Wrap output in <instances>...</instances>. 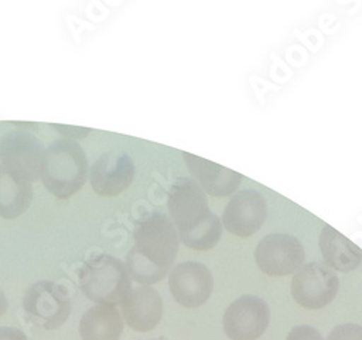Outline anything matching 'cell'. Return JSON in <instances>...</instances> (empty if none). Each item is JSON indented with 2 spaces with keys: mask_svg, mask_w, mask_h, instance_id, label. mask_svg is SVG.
<instances>
[{
  "mask_svg": "<svg viewBox=\"0 0 362 340\" xmlns=\"http://www.w3.org/2000/svg\"><path fill=\"white\" fill-rule=\"evenodd\" d=\"M78 281L87 298L105 305L120 304L132 288L127 265L106 254L87 259L78 271Z\"/></svg>",
  "mask_w": 362,
  "mask_h": 340,
  "instance_id": "4",
  "label": "cell"
},
{
  "mask_svg": "<svg viewBox=\"0 0 362 340\" xmlns=\"http://www.w3.org/2000/svg\"><path fill=\"white\" fill-rule=\"evenodd\" d=\"M339 291V278L334 269L319 262L301 266L293 276L291 295L308 310H320L335 300Z\"/></svg>",
  "mask_w": 362,
  "mask_h": 340,
  "instance_id": "6",
  "label": "cell"
},
{
  "mask_svg": "<svg viewBox=\"0 0 362 340\" xmlns=\"http://www.w3.org/2000/svg\"><path fill=\"white\" fill-rule=\"evenodd\" d=\"M319 246L330 269L351 272L362 264V250L335 228L325 225L320 230Z\"/></svg>",
  "mask_w": 362,
  "mask_h": 340,
  "instance_id": "15",
  "label": "cell"
},
{
  "mask_svg": "<svg viewBox=\"0 0 362 340\" xmlns=\"http://www.w3.org/2000/svg\"><path fill=\"white\" fill-rule=\"evenodd\" d=\"M287 340H325L317 329L309 324L296 326L290 330Z\"/></svg>",
  "mask_w": 362,
  "mask_h": 340,
  "instance_id": "19",
  "label": "cell"
},
{
  "mask_svg": "<svg viewBox=\"0 0 362 340\" xmlns=\"http://www.w3.org/2000/svg\"><path fill=\"white\" fill-rule=\"evenodd\" d=\"M306 259L301 242L287 233L267 235L257 246L255 262L268 276H286L297 272Z\"/></svg>",
  "mask_w": 362,
  "mask_h": 340,
  "instance_id": "8",
  "label": "cell"
},
{
  "mask_svg": "<svg viewBox=\"0 0 362 340\" xmlns=\"http://www.w3.org/2000/svg\"><path fill=\"white\" fill-rule=\"evenodd\" d=\"M0 340H28V337L16 327H0Z\"/></svg>",
  "mask_w": 362,
  "mask_h": 340,
  "instance_id": "21",
  "label": "cell"
},
{
  "mask_svg": "<svg viewBox=\"0 0 362 340\" xmlns=\"http://www.w3.org/2000/svg\"><path fill=\"white\" fill-rule=\"evenodd\" d=\"M151 340H167V339H163V337H160V339H151Z\"/></svg>",
  "mask_w": 362,
  "mask_h": 340,
  "instance_id": "23",
  "label": "cell"
},
{
  "mask_svg": "<svg viewBox=\"0 0 362 340\" xmlns=\"http://www.w3.org/2000/svg\"><path fill=\"white\" fill-rule=\"evenodd\" d=\"M168 211L180 240L194 251H209L222 238V223L209 209L207 196L189 177L178 178L168 192Z\"/></svg>",
  "mask_w": 362,
  "mask_h": 340,
  "instance_id": "2",
  "label": "cell"
},
{
  "mask_svg": "<svg viewBox=\"0 0 362 340\" xmlns=\"http://www.w3.org/2000/svg\"><path fill=\"white\" fill-rule=\"evenodd\" d=\"M173 298L186 308L203 305L214 291V276L209 268L196 261L175 265L168 275Z\"/></svg>",
  "mask_w": 362,
  "mask_h": 340,
  "instance_id": "10",
  "label": "cell"
},
{
  "mask_svg": "<svg viewBox=\"0 0 362 340\" xmlns=\"http://www.w3.org/2000/svg\"><path fill=\"white\" fill-rule=\"evenodd\" d=\"M135 177V164L128 153L109 151L95 161L90 171L92 189L103 197H115L124 193Z\"/></svg>",
  "mask_w": 362,
  "mask_h": 340,
  "instance_id": "12",
  "label": "cell"
},
{
  "mask_svg": "<svg viewBox=\"0 0 362 340\" xmlns=\"http://www.w3.org/2000/svg\"><path fill=\"white\" fill-rule=\"evenodd\" d=\"M78 332L83 340H119L124 332V319L115 305L98 304L84 313Z\"/></svg>",
  "mask_w": 362,
  "mask_h": 340,
  "instance_id": "17",
  "label": "cell"
},
{
  "mask_svg": "<svg viewBox=\"0 0 362 340\" xmlns=\"http://www.w3.org/2000/svg\"><path fill=\"white\" fill-rule=\"evenodd\" d=\"M267 214L265 197L259 192L248 189L230 197L222 214V223L229 233L238 238H248L261 229Z\"/></svg>",
  "mask_w": 362,
  "mask_h": 340,
  "instance_id": "11",
  "label": "cell"
},
{
  "mask_svg": "<svg viewBox=\"0 0 362 340\" xmlns=\"http://www.w3.org/2000/svg\"><path fill=\"white\" fill-rule=\"evenodd\" d=\"M88 163L86 152L74 139L54 141L45 151L42 182L57 199H70L86 184Z\"/></svg>",
  "mask_w": 362,
  "mask_h": 340,
  "instance_id": "3",
  "label": "cell"
},
{
  "mask_svg": "<svg viewBox=\"0 0 362 340\" xmlns=\"http://www.w3.org/2000/svg\"><path fill=\"white\" fill-rule=\"evenodd\" d=\"M42 142L26 131H13L0 138V161L29 182L42 177L45 164Z\"/></svg>",
  "mask_w": 362,
  "mask_h": 340,
  "instance_id": "7",
  "label": "cell"
},
{
  "mask_svg": "<svg viewBox=\"0 0 362 340\" xmlns=\"http://www.w3.org/2000/svg\"><path fill=\"white\" fill-rule=\"evenodd\" d=\"M185 161L202 190L212 197H226L236 192L243 175L193 153L183 152Z\"/></svg>",
  "mask_w": 362,
  "mask_h": 340,
  "instance_id": "14",
  "label": "cell"
},
{
  "mask_svg": "<svg viewBox=\"0 0 362 340\" xmlns=\"http://www.w3.org/2000/svg\"><path fill=\"white\" fill-rule=\"evenodd\" d=\"M54 128L62 134V135H64V138H67V139H73V138H76V139H83V138H86L90 132L88 128H78V127H66V125H54Z\"/></svg>",
  "mask_w": 362,
  "mask_h": 340,
  "instance_id": "20",
  "label": "cell"
},
{
  "mask_svg": "<svg viewBox=\"0 0 362 340\" xmlns=\"http://www.w3.org/2000/svg\"><path fill=\"white\" fill-rule=\"evenodd\" d=\"M33 184L0 164V218L13 221L31 206Z\"/></svg>",
  "mask_w": 362,
  "mask_h": 340,
  "instance_id": "16",
  "label": "cell"
},
{
  "mask_svg": "<svg viewBox=\"0 0 362 340\" xmlns=\"http://www.w3.org/2000/svg\"><path fill=\"white\" fill-rule=\"evenodd\" d=\"M120 305L128 326L141 333L154 330L164 315L163 298L151 286L131 288Z\"/></svg>",
  "mask_w": 362,
  "mask_h": 340,
  "instance_id": "13",
  "label": "cell"
},
{
  "mask_svg": "<svg viewBox=\"0 0 362 340\" xmlns=\"http://www.w3.org/2000/svg\"><path fill=\"white\" fill-rule=\"evenodd\" d=\"M28 319L44 330L62 327L71 313V300L64 286L38 281L29 287L22 300Z\"/></svg>",
  "mask_w": 362,
  "mask_h": 340,
  "instance_id": "5",
  "label": "cell"
},
{
  "mask_svg": "<svg viewBox=\"0 0 362 340\" xmlns=\"http://www.w3.org/2000/svg\"><path fill=\"white\" fill-rule=\"evenodd\" d=\"M134 248L127 257L131 280L144 286L160 283L174 265L180 238L171 219L153 213L141 219L134 229Z\"/></svg>",
  "mask_w": 362,
  "mask_h": 340,
  "instance_id": "1",
  "label": "cell"
},
{
  "mask_svg": "<svg viewBox=\"0 0 362 340\" xmlns=\"http://www.w3.org/2000/svg\"><path fill=\"white\" fill-rule=\"evenodd\" d=\"M271 319L269 305L257 295H243L236 298L225 312L223 330L232 340L259 339Z\"/></svg>",
  "mask_w": 362,
  "mask_h": 340,
  "instance_id": "9",
  "label": "cell"
},
{
  "mask_svg": "<svg viewBox=\"0 0 362 340\" xmlns=\"http://www.w3.org/2000/svg\"><path fill=\"white\" fill-rule=\"evenodd\" d=\"M8 300H6V295L5 293L0 290V317H2L6 312H8Z\"/></svg>",
  "mask_w": 362,
  "mask_h": 340,
  "instance_id": "22",
  "label": "cell"
},
{
  "mask_svg": "<svg viewBox=\"0 0 362 340\" xmlns=\"http://www.w3.org/2000/svg\"><path fill=\"white\" fill-rule=\"evenodd\" d=\"M327 340H362V326L355 323L339 324L330 332Z\"/></svg>",
  "mask_w": 362,
  "mask_h": 340,
  "instance_id": "18",
  "label": "cell"
}]
</instances>
